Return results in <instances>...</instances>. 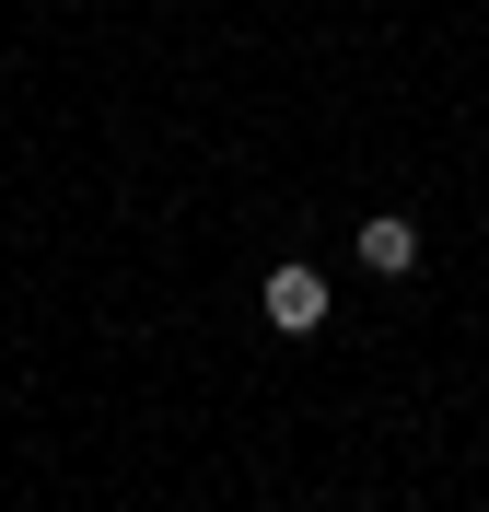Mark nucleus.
Returning <instances> with one entry per match:
<instances>
[{
    "label": "nucleus",
    "mask_w": 489,
    "mask_h": 512,
    "mask_svg": "<svg viewBox=\"0 0 489 512\" xmlns=\"http://www.w3.org/2000/svg\"><path fill=\"white\" fill-rule=\"evenodd\" d=\"M257 315L280 326V338H315V326H326V268H303V256H280V268L257 280Z\"/></svg>",
    "instance_id": "obj_1"
},
{
    "label": "nucleus",
    "mask_w": 489,
    "mask_h": 512,
    "mask_svg": "<svg viewBox=\"0 0 489 512\" xmlns=\"http://www.w3.org/2000/svg\"><path fill=\"white\" fill-rule=\"evenodd\" d=\"M361 268H373V280H408V268H420V222L373 210V222H361Z\"/></svg>",
    "instance_id": "obj_2"
}]
</instances>
